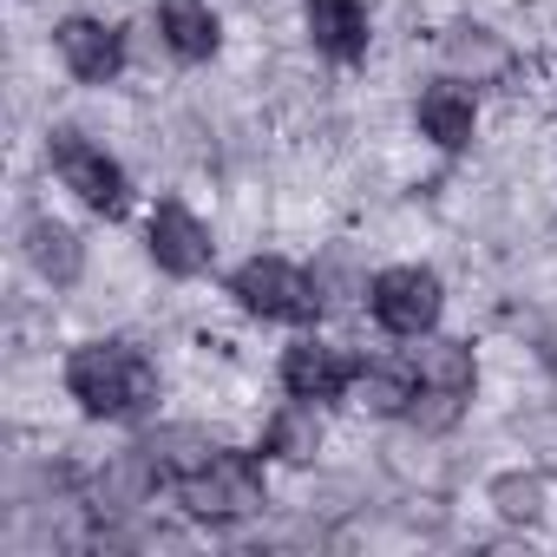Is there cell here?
<instances>
[{"label": "cell", "instance_id": "obj_7", "mask_svg": "<svg viewBox=\"0 0 557 557\" xmlns=\"http://www.w3.org/2000/svg\"><path fill=\"white\" fill-rule=\"evenodd\" d=\"M158 485H164V472L151 466L145 440H138V446H119V453H106V466L86 479V511L106 518V524H132V518H145V505L158 498Z\"/></svg>", "mask_w": 557, "mask_h": 557}, {"label": "cell", "instance_id": "obj_19", "mask_svg": "<svg viewBox=\"0 0 557 557\" xmlns=\"http://www.w3.org/2000/svg\"><path fill=\"white\" fill-rule=\"evenodd\" d=\"M145 453H151V466L164 472V485H184L190 472H203V466L216 459V440H210L203 426H151V433H145Z\"/></svg>", "mask_w": 557, "mask_h": 557}, {"label": "cell", "instance_id": "obj_2", "mask_svg": "<svg viewBox=\"0 0 557 557\" xmlns=\"http://www.w3.org/2000/svg\"><path fill=\"white\" fill-rule=\"evenodd\" d=\"M177 505H184V518H197V524H210V531H230V524H243V518H262L269 485H262V466H256L249 453L216 446V459L177 485Z\"/></svg>", "mask_w": 557, "mask_h": 557}, {"label": "cell", "instance_id": "obj_14", "mask_svg": "<svg viewBox=\"0 0 557 557\" xmlns=\"http://www.w3.org/2000/svg\"><path fill=\"white\" fill-rule=\"evenodd\" d=\"M27 262H34V275L47 289H73L79 275H86V236L73 230V223H60V216H27Z\"/></svg>", "mask_w": 557, "mask_h": 557}, {"label": "cell", "instance_id": "obj_15", "mask_svg": "<svg viewBox=\"0 0 557 557\" xmlns=\"http://www.w3.org/2000/svg\"><path fill=\"white\" fill-rule=\"evenodd\" d=\"M322 440H329V420H322V407L315 400H283L269 420H262V459H283V466H315V453H322Z\"/></svg>", "mask_w": 557, "mask_h": 557}, {"label": "cell", "instance_id": "obj_21", "mask_svg": "<svg viewBox=\"0 0 557 557\" xmlns=\"http://www.w3.org/2000/svg\"><path fill=\"white\" fill-rule=\"evenodd\" d=\"M459 413H466V394L420 387V394H413V407H407V426H413L420 440H433V433H453V426H459Z\"/></svg>", "mask_w": 557, "mask_h": 557}, {"label": "cell", "instance_id": "obj_18", "mask_svg": "<svg viewBox=\"0 0 557 557\" xmlns=\"http://www.w3.org/2000/svg\"><path fill=\"white\" fill-rule=\"evenodd\" d=\"M413 394H420L413 368H387V361H361V374H355V387H348V400H355L361 413H374V420H407Z\"/></svg>", "mask_w": 557, "mask_h": 557}, {"label": "cell", "instance_id": "obj_5", "mask_svg": "<svg viewBox=\"0 0 557 557\" xmlns=\"http://www.w3.org/2000/svg\"><path fill=\"white\" fill-rule=\"evenodd\" d=\"M368 315L381 322V335H394V342H420V335H433L440 315H446V283H440L433 269H420V262H394V269L374 275Z\"/></svg>", "mask_w": 557, "mask_h": 557}, {"label": "cell", "instance_id": "obj_9", "mask_svg": "<svg viewBox=\"0 0 557 557\" xmlns=\"http://www.w3.org/2000/svg\"><path fill=\"white\" fill-rule=\"evenodd\" d=\"M440 66L479 92V86H505L518 73V47L498 27H485V21H453L440 34Z\"/></svg>", "mask_w": 557, "mask_h": 557}, {"label": "cell", "instance_id": "obj_16", "mask_svg": "<svg viewBox=\"0 0 557 557\" xmlns=\"http://www.w3.org/2000/svg\"><path fill=\"white\" fill-rule=\"evenodd\" d=\"M407 368H413L420 387H440V394H466V400H472V387H479L472 342H453V335H440V329L407 348Z\"/></svg>", "mask_w": 557, "mask_h": 557}, {"label": "cell", "instance_id": "obj_3", "mask_svg": "<svg viewBox=\"0 0 557 557\" xmlns=\"http://www.w3.org/2000/svg\"><path fill=\"white\" fill-rule=\"evenodd\" d=\"M47 164H53V177H60L92 216L119 223V216L132 210V177H125V164H119L99 138H86V132H73V125H53V132H47Z\"/></svg>", "mask_w": 557, "mask_h": 557}, {"label": "cell", "instance_id": "obj_17", "mask_svg": "<svg viewBox=\"0 0 557 557\" xmlns=\"http://www.w3.org/2000/svg\"><path fill=\"white\" fill-rule=\"evenodd\" d=\"M309 283H315L322 315H342V309L368 302L374 275H368V262L355 256V243H329V249H315V262H309Z\"/></svg>", "mask_w": 557, "mask_h": 557}, {"label": "cell", "instance_id": "obj_4", "mask_svg": "<svg viewBox=\"0 0 557 557\" xmlns=\"http://www.w3.org/2000/svg\"><path fill=\"white\" fill-rule=\"evenodd\" d=\"M230 296H236L243 315H256V322H283V329H302V322L322 315L309 269H296L289 256H249V262L230 275Z\"/></svg>", "mask_w": 557, "mask_h": 557}, {"label": "cell", "instance_id": "obj_11", "mask_svg": "<svg viewBox=\"0 0 557 557\" xmlns=\"http://www.w3.org/2000/svg\"><path fill=\"white\" fill-rule=\"evenodd\" d=\"M413 125H420V138L426 145H440V151H466L472 138H479V92L466 86V79H426L420 86V99H413Z\"/></svg>", "mask_w": 557, "mask_h": 557}, {"label": "cell", "instance_id": "obj_6", "mask_svg": "<svg viewBox=\"0 0 557 557\" xmlns=\"http://www.w3.org/2000/svg\"><path fill=\"white\" fill-rule=\"evenodd\" d=\"M145 249H151L158 275H171V283H197V275L216 262L210 223H203L190 203H177V197L151 203V216H145Z\"/></svg>", "mask_w": 557, "mask_h": 557}, {"label": "cell", "instance_id": "obj_13", "mask_svg": "<svg viewBox=\"0 0 557 557\" xmlns=\"http://www.w3.org/2000/svg\"><path fill=\"white\" fill-rule=\"evenodd\" d=\"M151 27L177 66H203L223 47V21H216L210 0H151Z\"/></svg>", "mask_w": 557, "mask_h": 557}, {"label": "cell", "instance_id": "obj_1", "mask_svg": "<svg viewBox=\"0 0 557 557\" xmlns=\"http://www.w3.org/2000/svg\"><path fill=\"white\" fill-rule=\"evenodd\" d=\"M66 394L92 420H145L158 407V368L132 342H79L66 355Z\"/></svg>", "mask_w": 557, "mask_h": 557}, {"label": "cell", "instance_id": "obj_12", "mask_svg": "<svg viewBox=\"0 0 557 557\" xmlns=\"http://www.w3.org/2000/svg\"><path fill=\"white\" fill-rule=\"evenodd\" d=\"M302 27H309V47L329 66H361L368 47H374L368 0H302Z\"/></svg>", "mask_w": 557, "mask_h": 557}, {"label": "cell", "instance_id": "obj_20", "mask_svg": "<svg viewBox=\"0 0 557 557\" xmlns=\"http://www.w3.org/2000/svg\"><path fill=\"white\" fill-rule=\"evenodd\" d=\"M485 498H492V511H498L505 524H537V518L550 511V485H544L537 472H498Z\"/></svg>", "mask_w": 557, "mask_h": 557}, {"label": "cell", "instance_id": "obj_10", "mask_svg": "<svg viewBox=\"0 0 557 557\" xmlns=\"http://www.w3.org/2000/svg\"><path fill=\"white\" fill-rule=\"evenodd\" d=\"M355 374H361V361H355L342 342L302 335V342L283 348V394H296V400L329 407V400H342V394L355 387Z\"/></svg>", "mask_w": 557, "mask_h": 557}, {"label": "cell", "instance_id": "obj_8", "mask_svg": "<svg viewBox=\"0 0 557 557\" xmlns=\"http://www.w3.org/2000/svg\"><path fill=\"white\" fill-rule=\"evenodd\" d=\"M53 53L79 86H112L132 60V40H125V27H112L99 14H66L53 27Z\"/></svg>", "mask_w": 557, "mask_h": 557}]
</instances>
